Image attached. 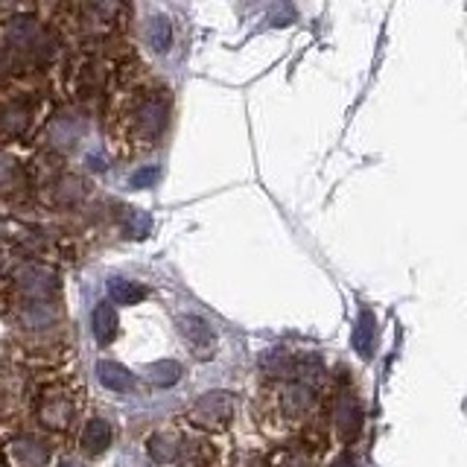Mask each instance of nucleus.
<instances>
[{
  "instance_id": "obj_1",
  "label": "nucleus",
  "mask_w": 467,
  "mask_h": 467,
  "mask_svg": "<svg viewBox=\"0 0 467 467\" xmlns=\"http://www.w3.org/2000/svg\"><path fill=\"white\" fill-rule=\"evenodd\" d=\"M76 412H80V403H76V394L67 386H47L35 401L38 424L53 433L71 430V424L76 421Z\"/></svg>"
},
{
  "instance_id": "obj_2",
  "label": "nucleus",
  "mask_w": 467,
  "mask_h": 467,
  "mask_svg": "<svg viewBox=\"0 0 467 467\" xmlns=\"http://www.w3.org/2000/svg\"><path fill=\"white\" fill-rule=\"evenodd\" d=\"M234 415H237V397L231 392H208L196 397V403L190 409V424L199 426V430H226V426L234 421Z\"/></svg>"
},
{
  "instance_id": "obj_3",
  "label": "nucleus",
  "mask_w": 467,
  "mask_h": 467,
  "mask_svg": "<svg viewBox=\"0 0 467 467\" xmlns=\"http://www.w3.org/2000/svg\"><path fill=\"white\" fill-rule=\"evenodd\" d=\"M12 287L21 292L27 301H50L58 280L47 266H38V263H21V266H15V272H12Z\"/></svg>"
},
{
  "instance_id": "obj_4",
  "label": "nucleus",
  "mask_w": 467,
  "mask_h": 467,
  "mask_svg": "<svg viewBox=\"0 0 467 467\" xmlns=\"http://www.w3.org/2000/svg\"><path fill=\"white\" fill-rule=\"evenodd\" d=\"M278 409L289 421L307 417L316 409V388L310 383H284L278 388Z\"/></svg>"
},
{
  "instance_id": "obj_5",
  "label": "nucleus",
  "mask_w": 467,
  "mask_h": 467,
  "mask_svg": "<svg viewBox=\"0 0 467 467\" xmlns=\"http://www.w3.org/2000/svg\"><path fill=\"white\" fill-rule=\"evenodd\" d=\"M6 450L15 467H50L53 450H50V444L38 435H18Z\"/></svg>"
},
{
  "instance_id": "obj_6",
  "label": "nucleus",
  "mask_w": 467,
  "mask_h": 467,
  "mask_svg": "<svg viewBox=\"0 0 467 467\" xmlns=\"http://www.w3.org/2000/svg\"><path fill=\"white\" fill-rule=\"evenodd\" d=\"M333 426L345 441H354L359 435V430H363V409H359L356 397H350V394L339 397L333 406Z\"/></svg>"
},
{
  "instance_id": "obj_7",
  "label": "nucleus",
  "mask_w": 467,
  "mask_h": 467,
  "mask_svg": "<svg viewBox=\"0 0 467 467\" xmlns=\"http://www.w3.org/2000/svg\"><path fill=\"white\" fill-rule=\"evenodd\" d=\"M111 438H114L111 424L103 421V417H91L80 435V447L85 456H103L111 447Z\"/></svg>"
},
{
  "instance_id": "obj_8",
  "label": "nucleus",
  "mask_w": 467,
  "mask_h": 467,
  "mask_svg": "<svg viewBox=\"0 0 467 467\" xmlns=\"http://www.w3.org/2000/svg\"><path fill=\"white\" fill-rule=\"evenodd\" d=\"M374 345H377V318L371 310L363 307L356 316V327H354V348L363 359H371Z\"/></svg>"
},
{
  "instance_id": "obj_9",
  "label": "nucleus",
  "mask_w": 467,
  "mask_h": 467,
  "mask_svg": "<svg viewBox=\"0 0 467 467\" xmlns=\"http://www.w3.org/2000/svg\"><path fill=\"white\" fill-rule=\"evenodd\" d=\"M96 379H100L109 392H117V394H126L134 388V377L129 368H123L120 363H111V359H103V363L96 365Z\"/></svg>"
},
{
  "instance_id": "obj_10",
  "label": "nucleus",
  "mask_w": 467,
  "mask_h": 467,
  "mask_svg": "<svg viewBox=\"0 0 467 467\" xmlns=\"http://www.w3.org/2000/svg\"><path fill=\"white\" fill-rule=\"evenodd\" d=\"M91 330H94V339L100 345H109L111 339L117 336V330H120V325H117V310L111 301H100V304L94 307L91 313Z\"/></svg>"
},
{
  "instance_id": "obj_11",
  "label": "nucleus",
  "mask_w": 467,
  "mask_h": 467,
  "mask_svg": "<svg viewBox=\"0 0 467 467\" xmlns=\"http://www.w3.org/2000/svg\"><path fill=\"white\" fill-rule=\"evenodd\" d=\"M21 321H24L27 330L42 333V330L53 327L58 321V310L50 304V301H29L27 307H21Z\"/></svg>"
},
{
  "instance_id": "obj_12",
  "label": "nucleus",
  "mask_w": 467,
  "mask_h": 467,
  "mask_svg": "<svg viewBox=\"0 0 467 467\" xmlns=\"http://www.w3.org/2000/svg\"><path fill=\"white\" fill-rule=\"evenodd\" d=\"M179 327H181V336L188 339V342L196 350L213 348V339H217V336H213V327L202 316H181Z\"/></svg>"
},
{
  "instance_id": "obj_13",
  "label": "nucleus",
  "mask_w": 467,
  "mask_h": 467,
  "mask_svg": "<svg viewBox=\"0 0 467 467\" xmlns=\"http://www.w3.org/2000/svg\"><path fill=\"white\" fill-rule=\"evenodd\" d=\"M146 450H149L152 462L158 464H170L179 459V450H181V438L172 435V433H155L149 441H146Z\"/></svg>"
},
{
  "instance_id": "obj_14",
  "label": "nucleus",
  "mask_w": 467,
  "mask_h": 467,
  "mask_svg": "<svg viewBox=\"0 0 467 467\" xmlns=\"http://www.w3.org/2000/svg\"><path fill=\"white\" fill-rule=\"evenodd\" d=\"M181 374H184V368L181 363H175V359H161V363L146 365V379L158 388H172L181 379Z\"/></svg>"
},
{
  "instance_id": "obj_15",
  "label": "nucleus",
  "mask_w": 467,
  "mask_h": 467,
  "mask_svg": "<svg viewBox=\"0 0 467 467\" xmlns=\"http://www.w3.org/2000/svg\"><path fill=\"white\" fill-rule=\"evenodd\" d=\"M109 298L111 304H120V307H129V304H138V301L146 298V289L134 280H126V278H111L109 280Z\"/></svg>"
},
{
  "instance_id": "obj_16",
  "label": "nucleus",
  "mask_w": 467,
  "mask_h": 467,
  "mask_svg": "<svg viewBox=\"0 0 467 467\" xmlns=\"http://www.w3.org/2000/svg\"><path fill=\"white\" fill-rule=\"evenodd\" d=\"M179 459L181 467H204L211 462V447L204 441H181Z\"/></svg>"
},
{
  "instance_id": "obj_17",
  "label": "nucleus",
  "mask_w": 467,
  "mask_h": 467,
  "mask_svg": "<svg viewBox=\"0 0 467 467\" xmlns=\"http://www.w3.org/2000/svg\"><path fill=\"white\" fill-rule=\"evenodd\" d=\"M330 467H354V462H350V456H339V459Z\"/></svg>"
},
{
  "instance_id": "obj_18",
  "label": "nucleus",
  "mask_w": 467,
  "mask_h": 467,
  "mask_svg": "<svg viewBox=\"0 0 467 467\" xmlns=\"http://www.w3.org/2000/svg\"><path fill=\"white\" fill-rule=\"evenodd\" d=\"M152 179H155V170L146 172V175H134V184H149Z\"/></svg>"
},
{
  "instance_id": "obj_19",
  "label": "nucleus",
  "mask_w": 467,
  "mask_h": 467,
  "mask_svg": "<svg viewBox=\"0 0 467 467\" xmlns=\"http://www.w3.org/2000/svg\"><path fill=\"white\" fill-rule=\"evenodd\" d=\"M9 4H18V0H0V6H9Z\"/></svg>"
},
{
  "instance_id": "obj_20",
  "label": "nucleus",
  "mask_w": 467,
  "mask_h": 467,
  "mask_svg": "<svg viewBox=\"0 0 467 467\" xmlns=\"http://www.w3.org/2000/svg\"><path fill=\"white\" fill-rule=\"evenodd\" d=\"M0 401H4V397H0Z\"/></svg>"
}]
</instances>
